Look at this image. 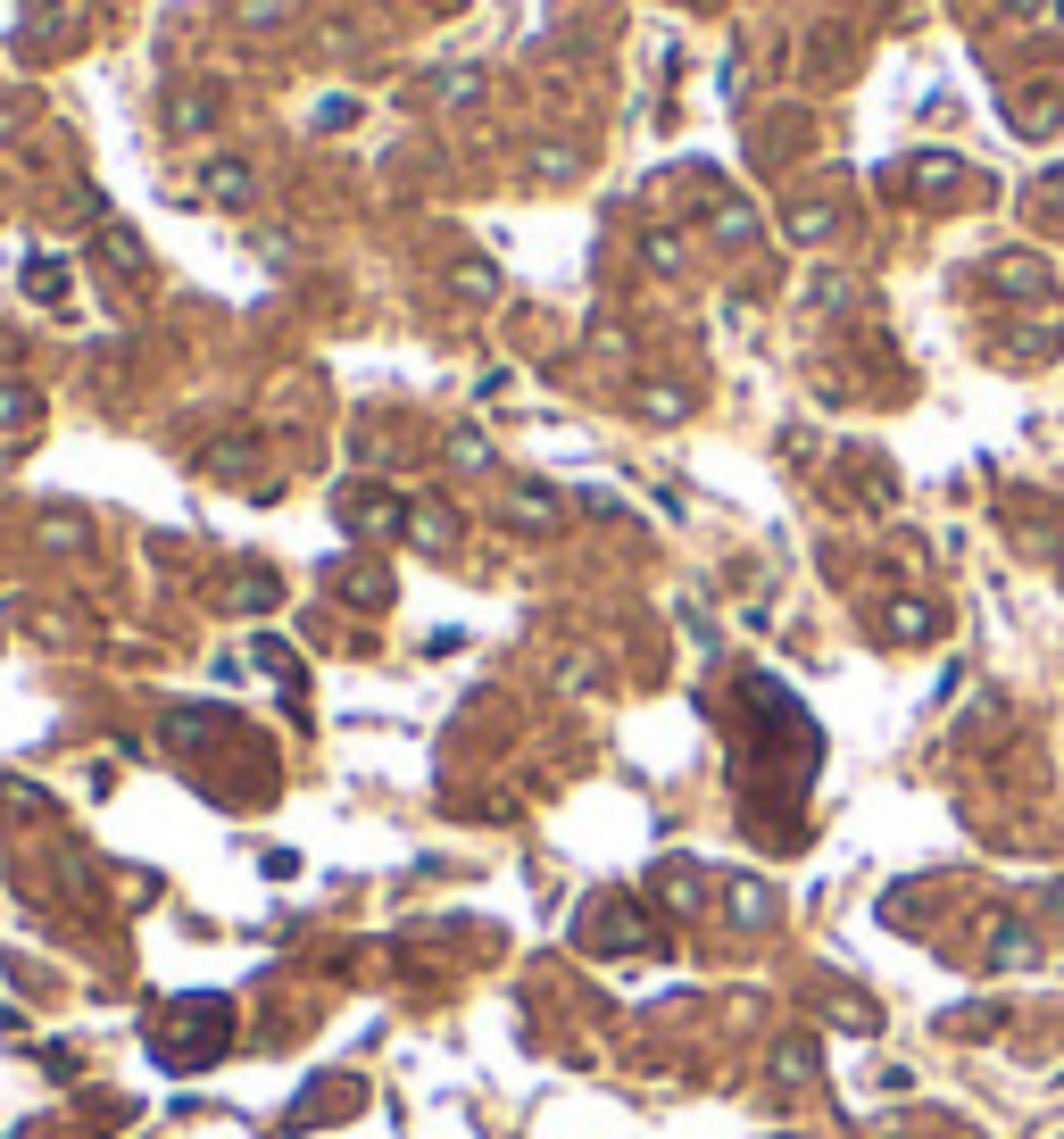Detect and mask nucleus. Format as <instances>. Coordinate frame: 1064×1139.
Segmentation results:
<instances>
[{
	"label": "nucleus",
	"mask_w": 1064,
	"mask_h": 1139,
	"mask_svg": "<svg viewBox=\"0 0 1064 1139\" xmlns=\"http://www.w3.org/2000/svg\"><path fill=\"white\" fill-rule=\"evenodd\" d=\"M341 516H350L358 533H366V524L383 533V524H392V500H383V491H350V500H341Z\"/></svg>",
	"instance_id": "nucleus-1"
},
{
	"label": "nucleus",
	"mask_w": 1064,
	"mask_h": 1139,
	"mask_svg": "<svg viewBox=\"0 0 1064 1139\" xmlns=\"http://www.w3.org/2000/svg\"><path fill=\"white\" fill-rule=\"evenodd\" d=\"M208 191H217V200H242L250 175H242V167H208Z\"/></svg>",
	"instance_id": "nucleus-2"
},
{
	"label": "nucleus",
	"mask_w": 1064,
	"mask_h": 1139,
	"mask_svg": "<svg viewBox=\"0 0 1064 1139\" xmlns=\"http://www.w3.org/2000/svg\"><path fill=\"white\" fill-rule=\"evenodd\" d=\"M18 416H34V399H25V392H0V425H18Z\"/></svg>",
	"instance_id": "nucleus-3"
}]
</instances>
